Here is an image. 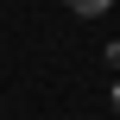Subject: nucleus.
Wrapping results in <instances>:
<instances>
[{"label":"nucleus","mask_w":120,"mask_h":120,"mask_svg":"<svg viewBox=\"0 0 120 120\" xmlns=\"http://www.w3.org/2000/svg\"><path fill=\"white\" fill-rule=\"evenodd\" d=\"M114 108H120V82H114Z\"/></svg>","instance_id":"obj_2"},{"label":"nucleus","mask_w":120,"mask_h":120,"mask_svg":"<svg viewBox=\"0 0 120 120\" xmlns=\"http://www.w3.org/2000/svg\"><path fill=\"white\" fill-rule=\"evenodd\" d=\"M63 6H70V13H82V19H95V13H108L114 0H63Z\"/></svg>","instance_id":"obj_1"}]
</instances>
